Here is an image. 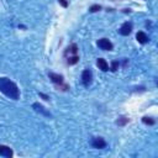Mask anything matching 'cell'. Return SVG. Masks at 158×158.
I'll return each instance as SVG.
<instances>
[{"label": "cell", "mask_w": 158, "mask_h": 158, "mask_svg": "<svg viewBox=\"0 0 158 158\" xmlns=\"http://www.w3.org/2000/svg\"><path fill=\"white\" fill-rule=\"evenodd\" d=\"M0 92L13 100H18L20 98L18 85L8 78H0Z\"/></svg>", "instance_id": "obj_1"}, {"label": "cell", "mask_w": 158, "mask_h": 158, "mask_svg": "<svg viewBox=\"0 0 158 158\" xmlns=\"http://www.w3.org/2000/svg\"><path fill=\"white\" fill-rule=\"evenodd\" d=\"M98 46L101 48V49H104V51H111L113 49V43L108 40V38H101V40H99L98 41Z\"/></svg>", "instance_id": "obj_2"}, {"label": "cell", "mask_w": 158, "mask_h": 158, "mask_svg": "<svg viewBox=\"0 0 158 158\" xmlns=\"http://www.w3.org/2000/svg\"><path fill=\"white\" fill-rule=\"evenodd\" d=\"M92 146H93L94 148L101 149V148H105L106 142H105V140L101 138V137H94V138L92 140Z\"/></svg>", "instance_id": "obj_3"}, {"label": "cell", "mask_w": 158, "mask_h": 158, "mask_svg": "<svg viewBox=\"0 0 158 158\" xmlns=\"http://www.w3.org/2000/svg\"><path fill=\"white\" fill-rule=\"evenodd\" d=\"M92 78H93L92 72H90L89 69H85V70L83 72V74H82V81H83V84H84L85 87H89V85H90Z\"/></svg>", "instance_id": "obj_4"}, {"label": "cell", "mask_w": 158, "mask_h": 158, "mask_svg": "<svg viewBox=\"0 0 158 158\" xmlns=\"http://www.w3.org/2000/svg\"><path fill=\"white\" fill-rule=\"evenodd\" d=\"M131 31H132V24H131V22H125V24H122V26H121L120 30H119V32H120L122 36H128V35L131 34Z\"/></svg>", "instance_id": "obj_5"}, {"label": "cell", "mask_w": 158, "mask_h": 158, "mask_svg": "<svg viewBox=\"0 0 158 158\" xmlns=\"http://www.w3.org/2000/svg\"><path fill=\"white\" fill-rule=\"evenodd\" d=\"M13 151L10 147L8 146H4V144H0V156H3L5 158H11L13 157Z\"/></svg>", "instance_id": "obj_6"}, {"label": "cell", "mask_w": 158, "mask_h": 158, "mask_svg": "<svg viewBox=\"0 0 158 158\" xmlns=\"http://www.w3.org/2000/svg\"><path fill=\"white\" fill-rule=\"evenodd\" d=\"M48 77H49V79L53 82V83H56V84H62L63 83V77L61 75V74H56V73H48Z\"/></svg>", "instance_id": "obj_7"}, {"label": "cell", "mask_w": 158, "mask_h": 158, "mask_svg": "<svg viewBox=\"0 0 158 158\" xmlns=\"http://www.w3.org/2000/svg\"><path fill=\"white\" fill-rule=\"evenodd\" d=\"M97 64H98L99 69H101L103 72H108L109 70V64H108V62L104 58H99L98 62H97Z\"/></svg>", "instance_id": "obj_8"}, {"label": "cell", "mask_w": 158, "mask_h": 158, "mask_svg": "<svg viewBox=\"0 0 158 158\" xmlns=\"http://www.w3.org/2000/svg\"><path fill=\"white\" fill-rule=\"evenodd\" d=\"M136 38H137V41H138L140 43H147V42L149 41L148 36H147L144 32H142V31L137 32V35H136Z\"/></svg>", "instance_id": "obj_9"}, {"label": "cell", "mask_w": 158, "mask_h": 158, "mask_svg": "<svg viewBox=\"0 0 158 158\" xmlns=\"http://www.w3.org/2000/svg\"><path fill=\"white\" fill-rule=\"evenodd\" d=\"M34 109H35L37 113H41V114H43L45 116H51V114H49L47 110H45V108H43L42 105H40L38 103H35V104H34Z\"/></svg>", "instance_id": "obj_10"}, {"label": "cell", "mask_w": 158, "mask_h": 158, "mask_svg": "<svg viewBox=\"0 0 158 158\" xmlns=\"http://www.w3.org/2000/svg\"><path fill=\"white\" fill-rule=\"evenodd\" d=\"M78 59H79L78 56H72V57H68V58H67V63H68L69 65H72V64H75V63L78 62Z\"/></svg>", "instance_id": "obj_11"}, {"label": "cell", "mask_w": 158, "mask_h": 158, "mask_svg": "<svg viewBox=\"0 0 158 158\" xmlns=\"http://www.w3.org/2000/svg\"><path fill=\"white\" fill-rule=\"evenodd\" d=\"M128 121H130V120H128L127 117H120V119L116 121V124H117L119 126H124V125H126Z\"/></svg>", "instance_id": "obj_12"}, {"label": "cell", "mask_w": 158, "mask_h": 158, "mask_svg": "<svg viewBox=\"0 0 158 158\" xmlns=\"http://www.w3.org/2000/svg\"><path fill=\"white\" fill-rule=\"evenodd\" d=\"M142 121H143V124H147V125H153L154 124V120L151 119V117H147V116H144L142 119Z\"/></svg>", "instance_id": "obj_13"}, {"label": "cell", "mask_w": 158, "mask_h": 158, "mask_svg": "<svg viewBox=\"0 0 158 158\" xmlns=\"http://www.w3.org/2000/svg\"><path fill=\"white\" fill-rule=\"evenodd\" d=\"M101 8H100V5H93L92 8H90V13H97V11H99Z\"/></svg>", "instance_id": "obj_14"}, {"label": "cell", "mask_w": 158, "mask_h": 158, "mask_svg": "<svg viewBox=\"0 0 158 158\" xmlns=\"http://www.w3.org/2000/svg\"><path fill=\"white\" fill-rule=\"evenodd\" d=\"M117 67H119V62H113V64H111V70L113 72H115V70H117Z\"/></svg>", "instance_id": "obj_15"}, {"label": "cell", "mask_w": 158, "mask_h": 158, "mask_svg": "<svg viewBox=\"0 0 158 158\" xmlns=\"http://www.w3.org/2000/svg\"><path fill=\"white\" fill-rule=\"evenodd\" d=\"M58 3H59L63 8H67V6H68V2H67V0H58Z\"/></svg>", "instance_id": "obj_16"}, {"label": "cell", "mask_w": 158, "mask_h": 158, "mask_svg": "<svg viewBox=\"0 0 158 158\" xmlns=\"http://www.w3.org/2000/svg\"><path fill=\"white\" fill-rule=\"evenodd\" d=\"M40 97H42V98H43L45 100H48V99H49V98H48L47 95H45V94H42V93H40Z\"/></svg>", "instance_id": "obj_17"}]
</instances>
